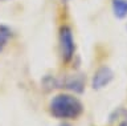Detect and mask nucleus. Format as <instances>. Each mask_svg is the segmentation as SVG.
<instances>
[{"mask_svg": "<svg viewBox=\"0 0 127 126\" xmlns=\"http://www.w3.org/2000/svg\"><path fill=\"white\" fill-rule=\"evenodd\" d=\"M50 114L60 120L77 118L82 113V104L78 98L69 94H58L50 101Z\"/></svg>", "mask_w": 127, "mask_h": 126, "instance_id": "obj_1", "label": "nucleus"}, {"mask_svg": "<svg viewBox=\"0 0 127 126\" xmlns=\"http://www.w3.org/2000/svg\"><path fill=\"white\" fill-rule=\"evenodd\" d=\"M60 48H61L62 60L65 62L70 61L73 58L75 45H74L73 33H71V29L69 27H62L60 29Z\"/></svg>", "mask_w": 127, "mask_h": 126, "instance_id": "obj_2", "label": "nucleus"}, {"mask_svg": "<svg viewBox=\"0 0 127 126\" xmlns=\"http://www.w3.org/2000/svg\"><path fill=\"white\" fill-rule=\"evenodd\" d=\"M114 73L109 66H102L95 72L93 77V88L94 89H102L106 85H109V82L113 80Z\"/></svg>", "mask_w": 127, "mask_h": 126, "instance_id": "obj_3", "label": "nucleus"}, {"mask_svg": "<svg viewBox=\"0 0 127 126\" xmlns=\"http://www.w3.org/2000/svg\"><path fill=\"white\" fill-rule=\"evenodd\" d=\"M113 11L118 19L127 16V0H113Z\"/></svg>", "mask_w": 127, "mask_h": 126, "instance_id": "obj_4", "label": "nucleus"}, {"mask_svg": "<svg viewBox=\"0 0 127 126\" xmlns=\"http://www.w3.org/2000/svg\"><path fill=\"white\" fill-rule=\"evenodd\" d=\"M11 37H12V31L7 25H0V52L4 50Z\"/></svg>", "mask_w": 127, "mask_h": 126, "instance_id": "obj_5", "label": "nucleus"}, {"mask_svg": "<svg viewBox=\"0 0 127 126\" xmlns=\"http://www.w3.org/2000/svg\"><path fill=\"white\" fill-rule=\"evenodd\" d=\"M119 126H127V118H126V120H123L121 124H119Z\"/></svg>", "mask_w": 127, "mask_h": 126, "instance_id": "obj_6", "label": "nucleus"}, {"mask_svg": "<svg viewBox=\"0 0 127 126\" xmlns=\"http://www.w3.org/2000/svg\"><path fill=\"white\" fill-rule=\"evenodd\" d=\"M0 1H3V0H0Z\"/></svg>", "mask_w": 127, "mask_h": 126, "instance_id": "obj_7", "label": "nucleus"}]
</instances>
